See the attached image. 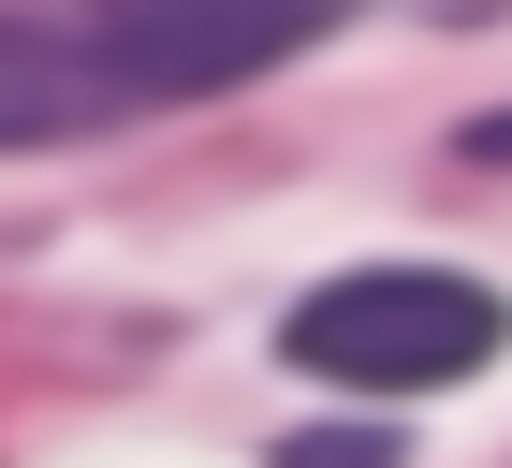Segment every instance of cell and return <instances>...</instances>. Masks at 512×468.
Wrapping results in <instances>:
<instances>
[{"mask_svg":"<svg viewBox=\"0 0 512 468\" xmlns=\"http://www.w3.org/2000/svg\"><path fill=\"white\" fill-rule=\"evenodd\" d=\"M469 147H483V161H512V103H498V117H469Z\"/></svg>","mask_w":512,"mask_h":468,"instance_id":"cell-4","label":"cell"},{"mask_svg":"<svg viewBox=\"0 0 512 468\" xmlns=\"http://www.w3.org/2000/svg\"><path fill=\"white\" fill-rule=\"evenodd\" d=\"M512 337V308L483 293V278L454 264H352V278H322L308 308L278 322V351L308 366V381L337 395H439V381H483Z\"/></svg>","mask_w":512,"mask_h":468,"instance_id":"cell-1","label":"cell"},{"mask_svg":"<svg viewBox=\"0 0 512 468\" xmlns=\"http://www.w3.org/2000/svg\"><path fill=\"white\" fill-rule=\"evenodd\" d=\"M103 103H132L118 59L88 30H30V15H0V147H59V132H88Z\"/></svg>","mask_w":512,"mask_h":468,"instance_id":"cell-3","label":"cell"},{"mask_svg":"<svg viewBox=\"0 0 512 468\" xmlns=\"http://www.w3.org/2000/svg\"><path fill=\"white\" fill-rule=\"evenodd\" d=\"M352 0H88V44L118 59L132 103H205V88H249L278 59H308Z\"/></svg>","mask_w":512,"mask_h":468,"instance_id":"cell-2","label":"cell"}]
</instances>
